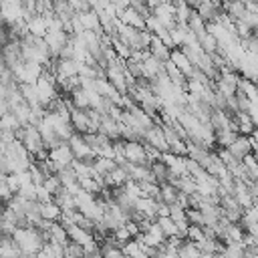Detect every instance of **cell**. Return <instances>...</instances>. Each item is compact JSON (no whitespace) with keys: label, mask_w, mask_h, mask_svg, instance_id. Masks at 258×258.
<instances>
[{"label":"cell","mask_w":258,"mask_h":258,"mask_svg":"<svg viewBox=\"0 0 258 258\" xmlns=\"http://www.w3.org/2000/svg\"><path fill=\"white\" fill-rule=\"evenodd\" d=\"M93 167L97 169V173L107 175L109 171H113V169L117 167V161H115V159H107V157H95Z\"/></svg>","instance_id":"obj_25"},{"label":"cell","mask_w":258,"mask_h":258,"mask_svg":"<svg viewBox=\"0 0 258 258\" xmlns=\"http://www.w3.org/2000/svg\"><path fill=\"white\" fill-rule=\"evenodd\" d=\"M246 113L250 115V119H252V123H254V125L258 127V105H254V103H252V105H250V109H248Z\"/></svg>","instance_id":"obj_36"},{"label":"cell","mask_w":258,"mask_h":258,"mask_svg":"<svg viewBox=\"0 0 258 258\" xmlns=\"http://www.w3.org/2000/svg\"><path fill=\"white\" fill-rule=\"evenodd\" d=\"M69 145H71V149H73V153H75V159H83V161H95V157H97V153H95V149L85 141V137L81 135V133H75L71 139H69Z\"/></svg>","instance_id":"obj_4"},{"label":"cell","mask_w":258,"mask_h":258,"mask_svg":"<svg viewBox=\"0 0 258 258\" xmlns=\"http://www.w3.org/2000/svg\"><path fill=\"white\" fill-rule=\"evenodd\" d=\"M52 12H54V16H58L62 22H69V20L77 14V10L69 4V0H52Z\"/></svg>","instance_id":"obj_18"},{"label":"cell","mask_w":258,"mask_h":258,"mask_svg":"<svg viewBox=\"0 0 258 258\" xmlns=\"http://www.w3.org/2000/svg\"><path fill=\"white\" fill-rule=\"evenodd\" d=\"M12 198H14V191L8 187V183H6V181L0 183V202H2V204H8Z\"/></svg>","instance_id":"obj_34"},{"label":"cell","mask_w":258,"mask_h":258,"mask_svg":"<svg viewBox=\"0 0 258 258\" xmlns=\"http://www.w3.org/2000/svg\"><path fill=\"white\" fill-rule=\"evenodd\" d=\"M6 183H8V187L16 194V191L20 189V185H22V183H20V173H8V175H6Z\"/></svg>","instance_id":"obj_33"},{"label":"cell","mask_w":258,"mask_h":258,"mask_svg":"<svg viewBox=\"0 0 258 258\" xmlns=\"http://www.w3.org/2000/svg\"><path fill=\"white\" fill-rule=\"evenodd\" d=\"M26 26H28V32H30L32 36H38V38H44L46 32H48V22H46V18H44L42 14H34V16L26 22Z\"/></svg>","instance_id":"obj_14"},{"label":"cell","mask_w":258,"mask_h":258,"mask_svg":"<svg viewBox=\"0 0 258 258\" xmlns=\"http://www.w3.org/2000/svg\"><path fill=\"white\" fill-rule=\"evenodd\" d=\"M0 129H6V131H14V133H18V131L22 129V125H20V121L16 119V115H14L12 111H8V113H4V115L0 117Z\"/></svg>","instance_id":"obj_24"},{"label":"cell","mask_w":258,"mask_h":258,"mask_svg":"<svg viewBox=\"0 0 258 258\" xmlns=\"http://www.w3.org/2000/svg\"><path fill=\"white\" fill-rule=\"evenodd\" d=\"M185 240H189V242H194V244H200V242L208 240V236H206V230H204V226H198V224H189Z\"/></svg>","instance_id":"obj_26"},{"label":"cell","mask_w":258,"mask_h":258,"mask_svg":"<svg viewBox=\"0 0 258 258\" xmlns=\"http://www.w3.org/2000/svg\"><path fill=\"white\" fill-rule=\"evenodd\" d=\"M200 44H202V48H204V52H208V54H212V52H216L218 50V40L210 34V32H206L202 38H200Z\"/></svg>","instance_id":"obj_30"},{"label":"cell","mask_w":258,"mask_h":258,"mask_svg":"<svg viewBox=\"0 0 258 258\" xmlns=\"http://www.w3.org/2000/svg\"><path fill=\"white\" fill-rule=\"evenodd\" d=\"M48 242H56V244L67 246V244L71 242L67 228H64L62 224H56V222H54V224L50 226V230H48Z\"/></svg>","instance_id":"obj_20"},{"label":"cell","mask_w":258,"mask_h":258,"mask_svg":"<svg viewBox=\"0 0 258 258\" xmlns=\"http://www.w3.org/2000/svg\"><path fill=\"white\" fill-rule=\"evenodd\" d=\"M18 139L24 143V147L30 151V155H36L38 151L44 149V141H42V135L38 131L36 125L28 123V125H22V129L18 131Z\"/></svg>","instance_id":"obj_2"},{"label":"cell","mask_w":258,"mask_h":258,"mask_svg":"<svg viewBox=\"0 0 258 258\" xmlns=\"http://www.w3.org/2000/svg\"><path fill=\"white\" fill-rule=\"evenodd\" d=\"M177 196H179V189L175 187V183H169V181H163L161 183V189H159V202H165V204H175L177 202Z\"/></svg>","instance_id":"obj_21"},{"label":"cell","mask_w":258,"mask_h":258,"mask_svg":"<svg viewBox=\"0 0 258 258\" xmlns=\"http://www.w3.org/2000/svg\"><path fill=\"white\" fill-rule=\"evenodd\" d=\"M44 73V67L40 62L34 60H22L12 69V75L16 79V83H36Z\"/></svg>","instance_id":"obj_1"},{"label":"cell","mask_w":258,"mask_h":258,"mask_svg":"<svg viewBox=\"0 0 258 258\" xmlns=\"http://www.w3.org/2000/svg\"><path fill=\"white\" fill-rule=\"evenodd\" d=\"M113 50H115V54H117L119 58H123V60H129L131 54H133V48H131L129 44H125L123 40H119L117 36H113Z\"/></svg>","instance_id":"obj_27"},{"label":"cell","mask_w":258,"mask_h":258,"mask_svg":"<svg viewBox=\"0 0 258 258\" xmlns=\"http://www.w3.org/2000/svg\"><path fill=\"white\" fill-rule=\"evenodd\" d=\"M71 125H73V129H75L77 133H81V135H85V133H95V131H97V129L93 127V123H91L87 111L75 109V107L71 109Z\"/></svg>","instance_id":"obj_7"},{"label":"cell","mask_w":258,"mask_h":258,"mask_svg":"<svg viewBox=\"0 0 258 258\" xmlns=\"http://www.w3.org/2000/svg\"><path fill=\"white\" fill-rule=\"evenodd\" d=\"M163 216H169V204L159 202L157 204V218H163Z\"/></svg>","instance_id":"obj_35"},{"label":"cell","mask_w":258,"mask_h":258,"mask_svg":"<svg viewBox=\"0 0 258 258\" xmlns=\"http://www.w3.org/2000/svg\"><path fill=\"white\" fill-rule=\"evenodd\" d=\"M123 153L125 159L129 163L135 165H149L147 161V151H145V143L141 139H123Z\"/></svg>","instance_id":"obj_3"},{"label":"cell","mask_w":258,"mask_h":258,"mask_svg":"<svg viewBox=\"0 0 258 258\" xmlns=\"http://www.w3.org/2000/svg\"><path fill=\"white\" fill-rule=\"evenodd\" d=\"M216 258H226V256L224 254H216Z\"/></svg>","instance_id":"obj_38"},{"label":"cell","mask_w":258,"mask_h":258,"mask_svg":"<svg viewBox=\"0 0 258 258\" xmlns=\"http://www.w3.org/2000/svg\"><path fill=\"white\" fill-rule=\"evenodd\" d=\"M20 93L24 97V101L30 105V107H38V91H36V85L34 83H20ZM42 107V105H40Z\"/></svg>","instance_id":"obj_22"},{"label":"cell","mask_w":258,"mask_h":258,"mask_svg":"<svg viewBox=\"0 0 258 258\" xmlns=\"http://www.w3.org/2000/svg\"><path fill=\"white\" fill-rule=\"evenodd\" d=\"M99 131H101L103 135H107L109 139H113V141L121 139L119 121H115V119H113V117H109V115H103V119H101V125H99Z\"/></svg>","instance_id":"obj_15"},{"label":"cell","mask_w":258,"mask_h":258,"mask_svg":"<svg viewBox=\"0 0 258 258\" xmlns=\"http://www.w3.org/2000/svg\"><path fill=\"white\" fill-rule=\"evenodd\" d=\"M149 52L153 54V56H157V58H161L163 62L165 60H169V54H171V48L159 38V36H151V42H149Z\"/></svg>","instance_id":"obj_17"},{"label":"cell","mask_w":258,"mask_h":258,"mask_svg":"<svg viewBox=\"0 0 258 258\" xmlns=\"http://www.w3.org/2000/svg\"><path fill=\"white\" fill-rule=\"evenodd\" d=\"M0 258H2V248H0Z\"/></svg>","instance_id":"obj_39"},{"label":"cell","mask_w":258,"mask_h":258,"mask_svg":"<svg viewBox=\"0 0 258 258\" xmlns=\"http://www.w3.org/2000/svg\"><path fill=\"white\" fill-rule=\"evenodd\" d=\"M69 38H71V34L64 32V30H48L46 32L44 40L48 44V50H50V56L52 58H58V54H60L62 46L69 42Z\"/></svg>","instance_id":"obj_6"},{"label":"cell","mask_w":258,"mask_h":258,"mask_svg":"<svg viewBox=\"0 0 258 258\" xmlns=\"http://www.w3.org/2000/svg\"><path fill=\"white\" fill-rule=\"evenodd\" d=\"M157 204L159 200L155 198H137L135 204H133V212H139L143 218H149V220H157Z\"/></svg>","instance_id":"obj_9"},{"label":"cell","mask_w":258,"mask_h":258,"mask_svg":"<svg viewBox=\"0 0 258 258\" xmlns=\"http://www.w3.org/2000/svg\"><path fill=\"white\" fill-rule=\"evenodd\" d=\"M79 183H81V189H85V191H89L93 196H99L101 189H103V185L95 177H79Z\"/></svg>","instance_id":"obj_28"},{"label":"cell","mask_w":258,"mask_h":258,"mask_svg":"<svg viewBox=\"0 0 258 258\" xmlns=\"http://www.w3.org/2000/svg\"><path fill=\"white\" fill-rule=\"evenodd\" d=\"M69 101H71V105L75 107V109H83V111H87V109H91V105H89V97H87V93H85V89H75L71 95H69Z\"/></svg>","instance_id":"obj_23"},{"label":"cell","mask_w":258,"mask_h":258,"mask_svg":"<svg viewBox=\"0 0 258 258\" xmlns=\"http://www.w3.org/2000/svg\"><path fill=\"white\" fill-rule=\"evenodd\" d=\"M157 224L161 226V230H163L165 238H169V236H177V224H175V222H173L169 216L157 218Z\"/></svg>","instance_id":"obj_29"},{"label":"cell","mask_w":258,"mask_h":258,"mask_svg":"<svg viewBox=\"0 0 258 258\" xmlns=\"http://www.w3.org/2000/svg\"><path fill=\"white\" fill-rule=\"evenodd\" d=\"M228 149H230V153H232L236 159L242 161L248 153H252V139L246 137V135H238V137L228 145Z\"/></svg>","instance_id":"obj_12"},{"label":"cell","mask_w":258,"mask_h":258,"mask_svg":"<svg viewBox=\"0 0 258 258\" xmlns=\"http://www.w3.org/2000/svg\"><path fill=\"white\" fill-rule=\"evenodd\" d=\"M48 159H52L60 169L69 167V165L75 161V153H73V149H71L69 141H62L60 145H56V147L48 149Z\"/></svg>","instance_id":"obj_5"},{"label":"cell","mask_w":258,"mask_h":258,"mask_svg":"<svg viewBox=\"0 0 258 258\" xmlns=\"http://www.w3.org/2000/svg\"><path fill=\"white\" fill-rule=\"evenodd\" d=\"M143 141H145V143H149L151 147L159 149L161 153L169 151V143H167V139H165V133H163L161 125H153L151 129H147V131H145Z\"/></svg>","instance_id":"obj_8"},{"label":"cell","mask_w":258,"mask_h":258,"mask_svg":"<svg viewBox=\"0 0 258 258\" xmlns=\"http://www.w3.org/2000/svg\"><path fill=\"white\" fill-rule=\"evenodd\" d=\"M117 18H119L121 22L129 24V26L139 28V30L145 28V16H143L139 10H135L133 6H129V8H125V10H119V12H117Z\"/></svg>","instance_id":"obj_11"},{"label":"cell","mask_w":258,"mask_h":258,"mask_svg":"<svg viewBox=\"0 0 258 258\" xmlns=\"http://www.w3.org/2000/svg\"><path fill=\"white\" fill-rule=\"evenodd\" d=\"M81 24L85 26V30H95V32H103L101 28V18H99V12L89 8V10H83V12H77Z\"/></svg>","instance_id":"obj_13"},{"label":"cell","mask_w":258,"mask_h":258,"mask_svg":"<svg viewBox=\"0 0 258 258\" xmlns=\"http://www.w3.org/2000/svg\"><path fill=\"white\" fill-rule=\"evenodd\" d=\"M169 60L185 75V77H191L196 73V64L187 58V54L181 50V48H171V54H169Z\"/></svg>","instance_id":"obj_10"},{"label":"cell","mask_w":258,"mask_h":258,"mask_svg":"<svg viewBox=\"0 0 258 258\" xmlns=\"http://www.w3.org/2000/svg\"><path fill=\"white\" fill-rule=\"evenodd\" d=\"M113 2H115V6H117L119 10H125V8L131 6V0H113Z\"/></svg>","instance_id":"obj_37"},{"label":"cell","mask_w":258,"mask_h":258,"mask_svg":"<svg viewBox=\"0 0 258 258\" xmlns=\"http://www.w3.org/2000/svg\"><path fill=\"white\" fill-rule=\"evenodd\" d=\"M187 220L189 224H198V226H204V216H202V210L200 208H187Z\"/></svg>","instance_id":"obj_31"},{"label":"cell","mask_w":258,"mask_h":258,"mask_svg":"<svg viewBox=\"0 0 258 258\" xmlns=\"http://www.w3.org/2000/svg\"><path fill=\"white\" fill-rule=\"evenodd\" d=\"M38 212H40V216L44 220H50V222H58L60 216H62V210H60V206L54 200L52 202H46V204H40L38 206Z\"/></svg>","instance_id":"obj_19"},{"label":"cell","mask_w":258,"mask_h":258,"mask_svg":"<svg viewBox=\"0 0 258 258\" xmlns=\"http://www.w3.org/2000/svg\"><path fill=\"white\" fill-rule=\"evenodd\" d=\"M36 202L38 204H46V202H52V194L40 183V185H36Z\"/></svg>","instance_id":"obj_32"},{"label":"cell","mask_w":258,"mask_h":258,"mask_svg":"<svg viewBox=\"0 0 258 258\" xmlns=\"http://www.w3.org/2000/svg\"><path fill=\"white\" fill-rule=\"evenodd\" d=\"M67 232H69V238H71V242H75V244H81V246L89 244V242L95 238V236H93L89 230L81 228L79 224H75V226H67Z\"/></svg>","instance_id":"obj_16"}]
</instances>
